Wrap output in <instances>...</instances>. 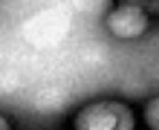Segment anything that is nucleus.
Listing matches in <instances>:
<instances>
[{
  "instance_id": "20e7f679",
  "label": "nucleus",
  "mask_w": 159,
  "mask_h": 130,
  "mask_svg": "<svg viewBox=\"0 0 159 130\" xmlns=\"http://www.w3.org/2000/svg\"><path fill=\"white\" fill-rule=\"evenodd\" d=\"M145 12L148 17H159V0H145Z\"/></svg>"
},
{
  "instance_id": "7ed1b4c3",
  "label": "nucleus",
  "mask_w": 159,
  "mask_h": 130,
  "mask_svg": "<svg viewBox=\"0 0 159 130\" xmlns=\"http://www.w3.org/2000/svg\"><path fill=\"white\" fill-rule=\"evenodd\" d=\"M142 119H145L148 130H159V96H153V98H148V101H145V107H142Z\"/></svg>"
},
{
  "instance_id": "39448f33",
  "label": "nucleus",
  "mask_w": 159,
  "mask_h": 130,
  "mask_svg": "<svg viewBox=\"0 0 159 130\" xmlns=\"http://www.w3.org/2000/svg\"><path fill=\"white\" fill-rule=\"evenodd\" d=\"M116 6H139V9H145V0H116Z\"/></svg>"
},
{
  "instance_id": "f03ea898",
  "label": "nucleus",
  "mask_w": 159,
  "mask_h": 130,
  "mask_svg": "<svg viewBox=\"0 0 159 130\" xmlns=\"http://www.w3.org/2000/svg\"><path fill=\"white\" fill-rule=\"evenodd\" d=\"M104 26L119 41H136L151 29V17L139 6H113L104 15Z\"/></svg>"
},
{
  "instance_id": "f257e3e1",
  "label": "nucleus",
  "mask_w": 159,
  "mask_h": 130,
  "mask_svg": "<svg viewBox=\"0 0 159 130\" xmlns=\"http://www.w3.org/2000/svg\"><path fill=\"white\" fill-rule=\"evenodd\" d=\"M72 130H136V113L119 98H96L72 116Z\"/></svg>"
},
{
  "instance_id": "423d86ee",
  "label": "nucleus",
  "mask_w": 159,
  "mask_h": 130,
  "mask_svg": "<svg viewBox=\"0 0 159 130\" xmlns=\"http://www.w3.org/2000/svg\"><path fill=\"white\" fill-rule=\"evenodd\" d=\"M0 130H12V122L6 119V113H0Z\"/></svg>"
}]
</instances>
